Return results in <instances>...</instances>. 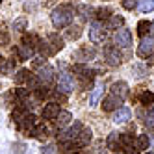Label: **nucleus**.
I'll list each match as a JSON object with an SVG mask.
<instances>
[{
    "mask_svg": "<svg viewBox=\"0 0 154 154\" xmlns=\"http://www.w3.org/2000/svg\"><path fill=\"white\" fill-rule=\"evenodd\" d=\"M24 26H26V19H24V17H23V19H19L17 23L13 24V28H15V30H23Z\"/></svg>",
    "mask_w": 154,
    "mask_h": 154,
    "instance_id": "38",
    "label": "nucleus"
},
{
    "mask_svg": "<svg viewBox=\"0 0 154 154\" xmlns=\"http://www.w3.org/2000/svg\"><path fill=\"white\" fill-rule=\"evenodd\" d=\"M137 0H123V8L125 9H136Z\"/></svg>",
    "mask_w": 154,
    "mask_h": 154,
    "instance_id": "37",
    "label": "nucleus"
},
{
    "mask_svg": "<svg viewBox=\"0 0 154 154\" xmlns=\"http://www.w3.org/2000/svg\"><path fill=\"white\" fill-rule=\"evenodd\" d=\"M113 41H115V45H117V47L128 48V47L132 45V34H130V30H126V28L117 30V34H115Z\"/></svg>",
    "mask_w": 154,
    "mask_h": 154,
    "instance_id": "6",
    "label": "nucleus"
},
{
    "mask_svg": "<svg viewBox=\"0 0 154 154\" xmlns=\"http://www.w3.org/2000/svg\"><path fill=\"white\" fill-rule=\"evenodd\" d=\"M26 84H28V87H30L32 91H35L37 87L41 85V80H39V76H37V74H32V72H30V76H28Z\"/></svg>",
    "mask_w": 154,
    "mask_h": 154,
    "instance_id": "24",
    "label": "nucleus"
},
{
    "mask_svg": "<svg viewBox=\"0 0 154 154\" xmlns=\"http://www.w3.org/2000/svg\"><path fill=\"white\" fill-rule=\"evenodd\" d=\"M28 136L37 137V139H47V136H48V128H47L45 125H35L34 128L28 132Z\"/></svg>",
    "mask_w": 154,
    "mask_h": 154,
    "instance_id": "13",
    "label": "nucleus"
},
{
    "mask_svg": "<svg viewBox=\"0 0 154 154\" xmlns=\"http://www.w3.org/2000/svg\"><path fill=\"white\" fill-rule=\"evenodd\" d=\"M28 76H30V71L20 69V71L15 74V82H17V84H23V82H26V80H28Z\"/></svg>",
    "mask_w": 154,
    "mask_h": 154,
    "instance_id": "32",
    "label": "nucleus"
},
{
    "mask_svg": "<svg viewBox=\"0 0 154 154\" xmlns=\"http://www.w3.org/2000/svg\"><path fill=\"white\" fill-rule=\"evenodd\" d=\"M123 102L119 97H115V95H109V97H106L104 100H102V109L104 112H113V109H117L119 108V104Z\"/></svg>",
    "mask_w": 154,
    "mask_h": 154,
    "instance_id": "9",
    "label": "nucleus"
},
{
    "mask_svg": "<svg viewBox=\"0 0 154 154\" xmlns=\"http://www.w3.org/2000/svg\"><path fill=\"white\" fill-rule=\"evenodd\" d=\"M149 63H152V65H154V54H150V56H149Z\"/></svg>",
    "mask_w": 154,
    "mask_h": 154,
    "instance_id": "41",
    "label": "nucleus"
},
{
    "mask_svg": "<svg viewBox=\"0 0 154 154\" xmlns=\"http://www.w3.org/2000/svg\"><path fill=\"white\" fill-rule=\"evenodd\" d=\"M13 67H15L13 60H9V61H2V60H0V72H2V74H11Z\"/></svg>",
    "mask_w": 154,
    "mask_h": 154,
    "instance_id": "23",
    "label": "nucleus"
},
{
    "mask_svg": "<svg viewBox=\"0 0 154 154\" xmlns=\"http://www.w3.org/2000/svg\"><path fill=\"white\" fill-rule=\"evenodd\" d=\"M139 9H141V13L154 11V0H139Z\"/></svg>",
    "mask_w": 154,
    "mask_h": 154,
    "instance_id": "25",
    "label": "nucleus"
},
{
    "mask_svg": "<svg viewBox=\"0 0 154 154\" xmlns=\"http://www.w3.org/2000/svg\"><path fill=\"white\" fill-rule=\"evenodd\" d=\"M71 119H72L71 112H67V109H60V113H58L56 119H54V123H56L60 128H63L65 125H69V123H71Z\"/></svg>",
    "mask_w": 154,
    "mask_h": 154,
    "instance_id": "15",
    "label": "nucleus"
},
{
    "mask_svg": "<svg viewBox=\"0 0 154 154\" xmlns=\"http://www.w3.org/2000/svg\"><path fill=\"white\" fill-rule=\"evenodd\" d=\"M106 145H108L109 150H119L121 149V134L112 132V134L108 136V139H106Z\"/></svg>",
    "mask_w": 154,
    "mask_h": 154,
    "instance_id": "14",
    "label": "nucleus"
},
{
    "mask_svg": "<svg viewBox=\"0 0 154 154\" xmlns=\"http://www.w3.org/2000/svg\"><path fill=\"white\" fill-rule=\"evenodd\" d=\"M0 2H2V0H0Z\"/></svg>",
    "mask_w": 154,
    "mask_h": 154,
    "instance_id": "43",
    "label": "nucleus"
},
{
    "mask_svg": "<svg viewBox=\"0 0 154 154\" xmlns=\"http://www.w3.org/2000/svg\"><path fill=\"white\" fill-rule=\"evenodd\" d=\"M89 39H91L93 43H102V41L106 39V30L102 28L100 23H93V24L89 26Z\"/></svg>",
    "mask_w": 154,
    "mask_h": 154,
    "instance_id": "7",
    "label": "nucleus"
},
{
    "mask_svg": "<svg viewBox=\"0 0 154 154\" xmlns=\"http://www.w3.org/2000/svg\"><path fill=\"white\" fill-rule=\"evenodd\" d=\"M74 19V11L71 6H58L56 9H52L50 13V20L54 28H65L72 23Z\"/></svg>",
    "mask_w": 154,
    "mask_h": 154,
    "instance_id": "1",
    "label": "nucleus"
},
{
    "mask_svg": "<svg viewBox=\"0 0 154 154\" xmlns=\"http://www.w3.org/2000/svg\"><path fill=\"white\" fill-rule=\"evenodd\" d=\"M130 117H132V112H130L128 108H117V112H115V115H113V123L125 125V123H128Z\"/></svg>",
    "mask_w": 154,
    "mask_h": 154,
    "instance_id": "12",
    "label": "nucleus"
},
{
    "mask_svg": "<svg viewBox=\"0 0 154 154\" xmlns=\"http://www.w3.org/2000/svg\"><path fill=\"white\" fill-rule=\"evenodd\" d=\"M104 60H106L108 65H112V67L121 65L123 56H121V52H119V47H106L104 48Z\"/></svg>",
    "mask_w": 154,
    "mask_h": 154,
    "instance_id": "2",
    "label": "nucleus"
},
{
    "mask_svg": "<svg viewBox=\"0 0 154 154\" xmlns=\"http://www.w3.org/2000/svg\"><path fill=\"white\" fill-rule=\"evenodd\" d=\"M35 95H37L39 100H43V98H48V97L52 95V91H50V87H48V85L41 84V85L37 87V89H35Z\"/></svg>",
    "mask_w": 154,
    "mask_h": 154,
    "instance_id": "22",
    "label": "nucleus"
},
{
    "mask_svg": "<svg viewBox=\"0 0 154 154\" xmlns=\"http://www.w3.org/2000/svg\"><path fill=\"white\" fill-rule=\"evenodd\" d=\"M41 152L43 154H58V149L54 147V145H45V147L41 149Z\"/></svg>",
    "mask_w": 154,
    "mask_h": 154,
    "instance_id": "36",
    "label": "nucleus"
},
{
    "mask_svg": "<svg viewBox=\"0 0 154 154\" xmlns=\"http://www.w3.org/2000/svg\"><path fill=\"white\" fill-rule=\"evenodd\" d=\"M58 113H60V106H58L56 102L45 104V108H43V112H41L43 119H48V121H54V119L58 117Z\"/></svg>",
    "mask_w": 154,
    "mask_h": 154,
    "instance_id": "8",
    "label": "nucleus"
},
{
    "mask_svg": "<svg viewBox=\"0 0 154 154\" xmlns=\"http://www.w3.org/2000/svg\"><path fill=\"white\" fill-rule=\"evenodd\" d=\"M149 154H154V152H149Z\"/></svg>",
    "mask_w": 154,
    "mask_h": 154,
    "instance_id": "42",
    "label": "nucleus"
},
{
    "mask_svg": "<svg viewBox=\"0 0 154 154\" xmlns=\"http://www.w3.org/2000/svg\"><path fill=\"white\" fill-rule=\"evenodd\" d=\"M8 41H9L8 34L6 32H0V45H8Z\"/></svg>",
    "mask_w": 154,
    "mask_h": 154,
    "instance_id": "39",
    "label": "nucleus"
},
{
    "mask_svg": "<svg viewBox=\"0 0 154 154\" xmlns=\"http://www.w3.org/2000/svg\"><path fill=\"white\" fill-rule=\"evenodd\" d=\"M35 43H39V39H37L35 35H28V34H26V35L23 37V45H26V47L32 48V50H34V47H37Z\"/></svg>",
    "mask_w": 154,
    "mask_h": 154,
    "instance_id": "28",
    "label": "nucleus"
},
{
    "mask_svg": "<svg viewBox=\"0 0 154 154\" xmlns=\"http://www.w3.org/2000/svg\"><path fill=\"white\" fill-rule=\"evenodd\" d=\"M72 58L76 60H80V61H87V60H93L95 58V48H89V47H84L82 50H78L74 54Z\"/></svg>",
    "mask_w": 154,
    "mask_h": 154,
    "instance_id": "16",
    "label": "nucleus"
},
{
    "mask_svg": "<svg viewBox=\"0 0 154 154\" xmlns=\"http://www.w3.org/2000/svg\"><path fill=\"white\" fill-rule=\"evenodd\" d=\"M37 76H39L41 84H45V85H50V84L54 82V71L48 67V65H45V67H41Z\"/></svg>",
    "mask_w": 154,
    "mask_h": 154,
    "instance_id": "11",
    "label": "nucleus"
},
{
    "mask_svg": "<svg viewBox=\"0 0 154 154\" xmlns=\"http://www.w3.org/2000/svg\"><path fill=\"white\" fill-rule=\"evenodd\" d=\"M89 141H91V130L89 128H82V132H80L78 139H76V143H78L80 147H85V145H89Z\"/></svg>",
    "mask_w": 154,
    "mask_h": 154,
    "instance_id": "19",
    "label": "nucleus"
},
{
    "mask_svg": "<svg viewBox=\"0 0 154 154\" xmlns=\"http://www.w3.org/2000/svg\"><path fill=\"white\" fill-rule=\"evenodd\" d=\"M149 147H150V139H149V136L141 134V136L137 137V141H136V149H137V150H147Z\"/></svg>",
    "mask_w": 154,
    "mask_h": 154,
    "instance_id": "21",
    "label": "nucleus"
},
{
    "mask_svg": "<svg viewBox=\"0 0 154 154\" xmlns=\"http://www.w3.org/2000/svg\"><path fill=\"white\" fill-rule=\"evenodd\" d=\"M100 95H102V87H95L93 93H91V97H89V104L95 106L98 102V98H100Z\"/></svg>",
    "mask_w": 154,
    "mask_h": 154,
    "instance_id": "33",
    "label": "nucleus"
},
{
    "mask_svg": "<svg viewBox=\"0 0 154 154\" xmlns=\"http://www.w3.org/2000/svg\"><path fill=\"white\" fill-rule=\"evenodd\" d=\"M32 52H34V50H32V48H28L26 45H19V47L15 48V54L19 56V60H20V61H26V60H30V58H32Z\"/></svg>",
    "mask_w": 154,
    "mask_h": 154,
    "instance_id": "18",
    "label": "nucleus"
},
{
    "mask_svg": "<svg viewBox=\"0 0 154 154\" xmlns=\"http://www.w3.org/2000/svg\"><path fill=\"white\" fill-rule=\"evenodd\" d=\"M150 24L152 23H149V20H139V23H137V34L145 37V34L150 30Z\"/></svg>",
    "mask_w": 154,
    "mask_h": 154,
    "instance_id": "29",
    "label": "nucleus"
},
{
    "mask_svg": "<svg viewBox=\"0 0 154 154\" xmlns=\"http://www.w3.org/2000/svg\"><path fill=\"white\" fill-rule=\"evenodd\" d=\"M48 45H52V54H56L58 50H61L65 47V43H63V39L58 34H50L48 35Z\"/></svg>",
    "mask_w": 154,
    "mask_h": 154,
    "instance_id": "17",
    "label": "nucleus"
},
{
    "mask_svg": "<svg viewBox=\"0 0 154 154\" xmlns=\"http://www.w3.org/2000/svg\"><path fill=\"white\" fill-rule=\"evenodd\" d=\"M150 54H154V37L152 35L143 37L139 47H137V56L139 58H149Z\"/></svg>",
    "mask_w": 154,
    "mask_h": 154,
    "instance_id": "4",
    "label": "nucleus"
},
{
    "mask_svg": "<svg viewBox=\"0 0 154 154\" xmlns=\"http://www.w3.org/2000/svg\"><path fill=\"white\" fill-rule=\"evenodd\" d=\"M76 11H78V15H80L84 20H89V17L93 15V8H91V6H85V4H82V6H78V8H76Z\"/></svg>",
    "mask_w": 154,
    "mask_h": 154,
    "instance_id": "20",
    "label": "nucleus"
},
{
    "mask_svg": "<svg viewBox=\"0 0 154 154\" xmlns=\"http://www.w3.org/2000/svg\"><path fill=\"white\" fill-rule=\"evenodd\" d=\"M139 102H141V104H145V106L154 104V93H152V91H143L141 97H139Z\"/></svg>",
    "mask_w": 154,
    "mask_h": 154,
    "instance_id": "26",
    "label": "nucleus"
},
{
    "mask_svg": "<svg viewBox=\"0 0 154 154\" xmlns=\"http://www.w3.org/2000/svg\"><path fill=\"white\" fill-rule=\"evenodd\" d=\"M112 95L119 97L121 100H125L126 95H128V84H126V82H115V84L112 85Z\"/></svg>",
    "mask_w": 154,
    "mask_h": 154,
    "instance_id": "10",
    "label": "nucleus"
},
{
    "mask_svg": "<svg viewBox=\"0 0 154 154\" xmlns=\"http://www.w3.org/2000/svg\"><path fill=\"white\" fill-rule=\"evenodd\" d=\"M82 125L80 123H74L69 130H65V132H61V134L58 136V139L61 141V143H67V141H74V139H78V136H80V132H82Z\"/></svg>",
    "mask_w": 154,
    "mask_h": 154,
    "instance_id": "5",
    "label": "nucleus"
},
{
    "mask_svg": "<svg viewBox=\"0 0 154 154\" xmlns=\"http://www.w3.org/2000/svg\"><path fill=\"white\" fill-rule=\"evenodd\" d=\"M74 89V80L69 72H60V78H58V91L60 93H71Z\"/></svg>",
    "mask_w": 154,
    "mask_h": 154,
    "instance_id": "3",
    "label": "nucleus"
},
{
    "mask_svg": "<svg viewBox=\"0 0 154 154\" xmlns=\"http://www.w3.org/2000/svg\"><path fill=\"white\" fill-rule=\"evenodd\" d=\"M112 11H109L108 8H100V9H97V19L98 20H104V19H109L112 15H109Z\"/></svg>",
    "mask_w": 154,
    "mask_h": 154,
    "instance_id": "34",
    "label": "nucleus"
},
{
    "mask_svg": "<svg viewBox=\"0 0 154 154\" xmlns=\"http://www.w3.org/2000/svg\"><path fill=\"white\" fill-rule=\"evenodd\" d=\"M145 125H147L149 128H154V108L149 109V113L145 115Z\"/></svg>",
    "mask_w": 154,
    "mask_h": 154,
    "instance_id": "35",
    "label": "nucleus"
},
{
    "mask_svg": "<svg viewBox=\"0 0 154 154\" xmlns=\"http://www.w3.org/2000/svg\"><path fill=\"white\" fill-rule=\"evenodd\" d=\"M82 35V28L80 26H69V30H67V37L69 39H78Z\"/></svg>",
    "mask_w": 154,
    "mask_h": 154,
    "instance_id": "30",
    "label": "nucleus"
},
{
    "mask_svg": "<svg viewBox=\"0 0 154 154\" xmlns=\"http://www.w3.org/2000/svg\"><path fill=\"white\" fill-rule=\"evenodd\" d=\"M123 24H125V19L121 17V15H112V17H109V23H108L109 28H119V26H123Z\"/></svg>",
    "mask_w": 154,
    "mask_h": 154,
    "instance_id": "27",
    "label": "nucleus"
},
{
    "mask_svg": "<svg viewBox=\"0 0 154 154\" xmlns=\"http://www.w3.org/2000/svg\"><path fill=\"white\" fill-rule=\"evenodd\" d=\"M134 145V137L130 134H121V149H126Z\"/></svg>",
    "mask_w": 154,
    "mask_h": 154,
    "instance_id": "31",
    "label": "nucleus"
},
{
    "mask_svg": "<svg viewBox=\"0 0 154 154\" xmlns=\"http://www.w3.org/2000/svg\"><path fill=\"white\" fill-rule=\"evenodd\" d=\"M125 150H126V154H139V150L134 149V145H132V147H126Z\"/></svg>",
    "mask_w": 154,
    "mask_h": 154,
    "instance_id": "40",
    "label": "nucleus"
}]
</instances>
